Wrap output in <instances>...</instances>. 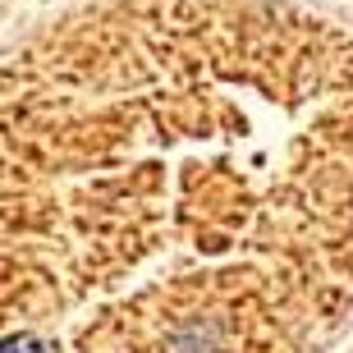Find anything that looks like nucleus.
I'll return each instance as SVG.
<instances>
[{"label": "nucleus", "instance_id": "nucleus-1", "mask_svg": "<svg viewBox=\"0 0 353 353\" xmlns=\"http://www.w3.org/2000/svg\"><path fill=\"white\" fill-rule=\"evenodd\" d=\"M349 321V32L124 0L10 51L0 353H326Z\"/></svg>", "mask_w": 353, "mask_h": 353}]
</instances>
